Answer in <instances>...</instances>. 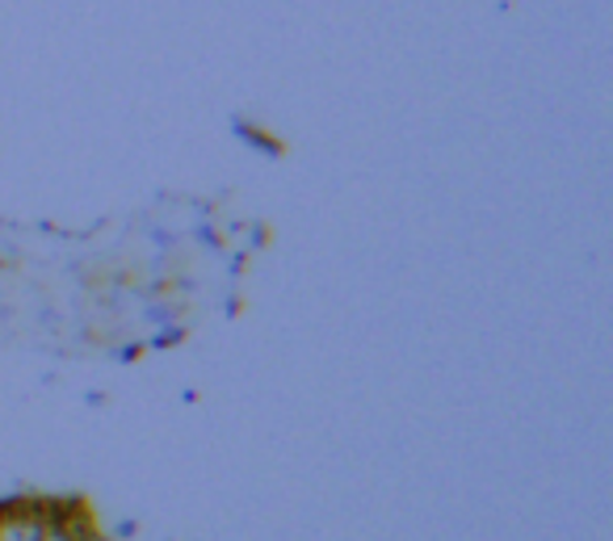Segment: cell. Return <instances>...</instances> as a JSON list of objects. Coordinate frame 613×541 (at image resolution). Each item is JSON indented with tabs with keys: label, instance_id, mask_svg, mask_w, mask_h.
Listing matches in <instances>:
<instances>
[{
	"label": "cell",
	"instance_id": "cell-1",
	"mask_svg": "<svg viewBox=\"0 0 613 541\" xmlns=\"http://www.w3.org/2000/svg\"><path fill=\"white\" fill-rule=\"evenodd\" d=\"M0 541H42V500H0Z\"/></svg>",
	"mask_w": 613,
	"mask_h": 541
}]
</instances>
